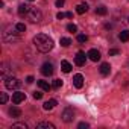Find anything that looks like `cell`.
Instances as JSON below:
<instances>
[{
  "mask_svg": "<svg viewBox=\"0 0 129 129\" xmlns=\"http://www.w3.org/2000/svg\"><path fill=\"white\" fill-rule=\"evenodd\" d=\"M96 12H97L99 15H106V12H108V11H106V8H105V6H99V8H96Z\"/></svg>",
  "mask_w": 129,
  "mask_h": 129,
  "instance_id": "44dd1931",
  "label": "cell"
},
{
  "mask_svg": "<svg viewBox=\"0 0 129 129\" xmlns=\"http://www.w3.org/2000/svg\"><path fill=\"white\" fill-rule=\"evenodd\" d=\"M59 43H61V46H62V47H69V46L72 44V40L64 37V38H61V41H59Z\"/></svg>",
  "mask_w": 129,
  "mask_h": 129,
  "instance_id": "ffe728a7",
  "label": "cell"
},
{
  "mask_svg": "<svg viewBox=\"0 0 129 129\" xmlns=\"http://www.w3.org/2000/svg\"><path fill=\"white\" fill-rule=\"evenodd\" d=\"M55 5H56V8H61V6L64 5V0H56V3H55Z\"/></svg>",
  "mask_w": 129,
  "mask_h": 129,
  "instance_id": "1f68e13d",
  "label": "cell"
},
{
  "mask_svg": "<svg viewBox=\"0 0 129 129\" xmlns=\"http://www.w3.org/2000/svg\"><path fill=\"white\" fill-rule=\"evenodd\" d=\"M66 15H67V18H72V17H73V14H72V12H67Z\"/></svg>",
  "mask_w": 129,
  "mask_h": 129,
  "instance_id": "836d02e7",
  "label": "cell"
},
{
  "mask_svg": "<svg viewBox=\"0 0 129 129\" xmlns=\"http://www.w3.org/2000/svg\"><path fill=\"white\" fill-rule=\"evenodd\" d=\"M29 11H30V6H27V5H24V3H21V5L18 6V14H20V15H27Z\"/></svg>",
  "mask_w": 129,
  "mask_h": 129,
  "instance_id": "5bb4252c",
  "label": "cell"
},
{
  "mask_svg": "<svg viewBox=\"0 0 129 129\" xmlns=\"http://www.w3.org/2000/svg\"><path fill=\"white\" fill-rule=\"evenodd\" d=\"M87 127H90V124H88V123H84V121H82V123H79V129H87Z\"/></svg>",
  "mask_w": 129,
  "mask_h": 129,
  "instance_id": "f546056e",
  "label": "cell"
},
{
  "mask_svg": "<svg viewBox=\"0 0 129 129\" xmlns=\"http://www.w3.org/2000/svg\"><path fill=\"white\" fill-rule=\"evenodd\" d=\"M37 84H38V87H40L41 90H44V91H49V90L52 88V85H50L47 81H38Z\"/></svg>",
  "mask_w": 129,
  "mask_h": 129,
  "instance_id": "2e32d148",
  "label": "cell"
},
{
  "mask_svg": "<svg viewBox=\"0 0 129 129\" xmlns=\"http://www.w3.org/2000/svg\"><path fill=\"white\" fill-rule=\"evenodd\" d=\"M88 11V5L87 3H79L78 6H76V12L78 14H85Z\"/></svg>",
  "mask_w": 129,
  "mask_h": 129,
  "instance_id": "9a60e30c",
  "label": "cell"
},
{
  "mask_svg": "<svg viewBox=\"0 0 129 129\" xmlns=\"http://www.w3.org/2000/svg\"><path fill=\"white\" fill-rule=\"evenodd\" d=\"M34 44H35V47H37L40 52H43V53H47V52H50V50L53 49V40H52L49 35H46V34H38V35H35V37H34Z\"/></svg>",
  "mask_w": 129,
  "mask_h": 129,
  "instance_id": "6da1fadb",
  "label": "cell"
},
{
  "mask_svg": "<svg viewBox=\"0 0 129 129\" xmlns=\"http://www.w3.org/2000/svg\"><path fill=\"white\" fill-rule=\"evenodd\" d=\"M29 20L32 21V23H38V21H41V18H43V14H41V11L38 9V8H30V11H29Z\"/></svg>",
  "mask_w": 129,
  "mask_h": 129,
  "instance_id": "3957f363",
  "label": "cell"
},
{
  "mask_svg": "<svg viewBox=\"0 0 129 129\" xmlns=\"http://www.w3.org/2000/svg\"><path fill=\"white\" fill-rule=\"evenodd\" d=\"M99 72H100L102 76H108L111 73V66H109L108 62H103L102 66H100V69H99Z\"/></svg>",
  "mask_w": 129,
  "mask_h": 129,
  "instance_id": "8fae6325",
  "label": "cell"
},
{
  "mask_svg": "<svg viewBox=\"0 0 129 129\" xmlns=\"http://www.w3.org/2000/svg\"><path fill=\"white\" fill-rule=\"evenodd\" d=\"M61 69H62V72H64V73H70L73 67H72V64H70L69 61L64 59V61H61Z\"/></svg>",
  "mask_w": 129,
  "mask_h": 129,
  "instance_id": "7c38bea8",
  "label": "cell"
},
{
  "mask_svg": "<svg viewBox=\"0 0 129 129\" xmlns=\"http://www.w3.org/2000/svg\"><path fill=\"white\" fill-rule=\"evenodd\" d=\"M41 73H43L44 76H50V75L53 73V66H52L50 62H44L43 67H41Z\"/></svg>",
  "mask_w": 129,
  "mask_h": 129,
  "instance_id": "52a82bcc",
  "label": "cell"
},
{
  "mask_svg": "<svg viewBox=\"0 0 129 129\" xmlns=\"http://www.w3.org/2000/svg\"><path fill=\"white\" fill-rule=\"evenodd\" d=\"M61 85H62V81H61V79H55L52 87H53L55 90H58V88H61Z\"/></svg>",
  "mask_w": 129,
  "mask_h": 129,
  "instance_id": "603a6c76",
  "label": "cell"
},
{
  "mask_svg": "<svg viewBox=\"0 0 129 129\" xmlns=\"http://www.w3.org/2000/svg\"><path fill=\"white\" fill-rule=\"evenodd\" d=\"M37 127L38 129H43V127H46V129H55V124H52L49 121H41V123L37 124Z\"/></svg>",
  "mask_w": 129,
  "mask_h": 129,
  "instance_id": "e0dca14e",
  "label": "cell"
},
{
  "mask_svg": "<svg viewBox=\"0 0 129 129\" xmlns=\"http://www.w3.org/2000/svg\"><path fill=\"white\" fill-rule=\"evenodd\" d=\"M26 82H27V84H32V82H34V78H32V76H27Z\"/></svg>",
  "mask_w": 129,
  "mask_h": 129,
  "instance_id": "d6a6232c",
  "label": "cell"
},
{
  "mask_svg": "<svg viewBox=\"0 0 129 129\" xmlns=\"http://www.w3.org/2000/svg\"><path fill=\"white\" fill-rule=\"evenodd\" d=\"M18 30H17V27H6L5 29V32H3V40L6 41V43H15V41H18Z\"/></svg>",
  "mask_w": 129,
  "mask_h": 129,
  "instance_id": "7a4b0ae2",
  "label": "cell"
},
{
  "mask_svg": "<svg viewBox=\"0 0 129 129\" xmlns=\"http://www.w3.org/2000/svg\"><path fill=\"white\" fill-rule=\"evenodd\" d=\"M12 127L15 129V127H21V129H27V124L26 123H14L12 124Z\"/></svg>",
  "mask_w": 129,
  "mask_h": 129,
  "instance_id": "484cf974",
  "label": "cell"
},
{
  "mask_svg": "<svg viewBox=\"0 0 129 129\" xmlns=\"http://www.w3.org/2000/svg\"><path fill=\"white\" fill-rule=\"evenodd\" d=\"M8 102V94L6 93H0V103H6Z\"/></svg>",
  "mask_w": 129,
  "mask_h": 129,
  "instance_id": "cb8c5ba5",
  "label": "cell"
},
{
  "mask_svg": "<svg viewBox=\"0 0 129 129\" xmlns=\"http://www.w3.org/2000/svg\"><path fill=\"white\" fill-rule=\"evenodd\" d=\"M5 85H6V88H8V90H17V88L21 85V82H20L17 78L9 76V78H6V79H5Z\"/></svg>",
  "mask_w": 129,
  "mask_h": 129,
  "instance_id": "277c9868",
  "label": "cell"
},
{
  "mask_svg": "<svg viewBox=\"0 0 129 129\" xmlns=\"http://www.w3.org/2000/svg\"><path fill=\"white\" fill-rule=\"evenodd\" d=\"M55 106H56V100H55V99H50V100L44 102V105H43V108H44L46 111H50V109H53Z\"/></svg>",
  "mask_w": 129,
  "mask_h": 129,
  "instance_id": "4fadbf2b",
  "label": "cell"
},
{
  "mask_svg": "<svg viewBox=\"0 0 129 129\" xmlns=\"http://www.w3.org/2000/svg\"><path fill=\"white\" fill-rule=\"evenodd\" d=\"M15 27H17V30H18L20 34H21V32H26V24H24V23H17Z\"/></svg>",
  "mask_w": 129,
  "mask_h": 129,
  "instance_id": "7402d4cb",
  "label": "cell"
},
{
  "mask_svg": "<svg viewBox=\"0 0 129 129\" xmlns=\"http://www.w3.org/2000/svg\"><path fill=\"white\" fill-rule=\"evenodd\" d=\"M87 56H88V55H85V52L79 50V52L76 53V56H75V64H76V66H79V67L85 66V59H87Z\"/></svg>",
  "mask_w": 129,
  "mask_h": 129,
  "instance_id": "8992f818",
  "label": "cell"
},
{
  "mask_svg": "<svg viewBox=\"0 0 129 129\" xmlns=\"http://www.w3.org/2000/svg\"><path fill=\"white\" fill-rule=\"evenodd\" d=\"M73 85H75L76 88H82V87H84V76H82L81 73H78V75L73 76Z\"/></svg>",
  "mask_w": 129,
  "mask_h": 129,
  "instance_id": "ba28073f",
  "label": "cell"
},
{
  "mask_svg": "<svg viewBox=\"0 0 129 129\" xmlns=\"http://www.w3.org/2000/svg\"><path fill=\"white\" fill-rule=\"evenodd\" d=\"M29 2H34V0H29Z\"/></svg>",
  "mask_w": 129,
  "mask_h": 129,
  "instance_id": "e575fe53",
  "label": "cell"
},
{
  "mask_svg": "<svg viewBox=\"0 0 129 129\" xmlns=\"http://www.w3.org/2000/svg\"><path fill=\"white\" fill-rule=\"evenodd\" d=\"M24 99H26V94H24V93H21V91H17V93H14V94H12V102H14L15 105L21 103Z\"/></svg>",
  "mask_w": 129,
  "mask_h": 129,
  "instance_id": "9c48e42d",
  "label": "cell"
},
{
  "mask_svg": "<svg viewBox=\"0 0 129 129\" xmlns=\"http://www.w3.org/2000/svg\"><path fill=\"white\" fill-rule=\"evenodd\" d=\"M41 97H43V93H40V91H35V93H34V99H35V100H40Z\"/></svg>",
  "mask_w": 129,
  "mask_h": 129,
  "instance_id": "83f0119b",
  "label": "cell"
},
{
  "mask_svg": "<svg viewBox=\"0 0 129 129\" xmlns=\"http://www.w3.org/2000/svg\"><path fill=\"white\" fill-rule=\"evenodd\" d=\"M61 117H62V120L66 121V123H70V121L75 118V112H73V109H72V108H66V109L62 111Z\"/></svg>",
  "mask_w": 129,
  "mask_h": 129,
  "instance_id": "5b68a950",
  "label": "cell"
},
{
  "mask_svg": "<svg viewBox=\"0 0 129 129\" xmlns=\"http://www.w3.org/2000/svg\"><path fill=\"white\" fill-rule=\"evenodd\" d=\"M64 17H67L66 14H64V12H58V14H56V18H58V20H62Z\"/></svg>",
  "mask_w": 129,
  "mask_h": 129,
  "instance_id": "4dcf8cb0",
  "label": "cell"
},
{
  "mask_svg": "<svg viewBox=\"0 0 129 129\" xmlns=\"http://www.w3.org/2000/svg\"><path fill=\"white\" fill-rule=\"evenodd\" d=\"M87 55H88V58H90L91 61H94V62H97V61L100 59V52H99L97 49H91Z\"/></svg>",
  "mask_w": 129,
  "mask_h": 129,
  "instance_id": "30bf717a",
  "label": "cell"
},
{
  "mask_svg": "<svg viewBox=\"0 0 129 129\" xmlns=\"http://www.w3.org/2000/svg\"><path fill=\"white\" fill-rule=\"evenodd\" d=\"M87 40H88L87 35H78V41H79V43H85Z\"/></svg>",
  "mask_w": 129,
  "mask_h": 129,
  "instance_id": "4316f807",
  "label": "cell"
},
{
  "mask_svg": "<svg viewBox=\"0 0 129 129\" xmlns=\"http://www.w3.org/2000/svg\"><path fill=\"white\" fill-rule=\"evenodd\" d=\"M9 114L12 117H20L21 115V109H18L17 106H12V108H9Z\"/></svg>",
  "mask_w": 129,
  "mask_h": 129,
  "instance_id": "ac0fdd59",
  "label": "cell"
},
{
  "mask_svg": "<svg viewBox=\"0 0 129 129\" xmlns=\"http://www.w3.org/2000/svg\"><path fill=\"white\" fill-rule=\"evenodd\" d=\"M108 55H109V56H114V55H118V50H117V49H111V50L108 52Z\"/></svg>",
  "mask_w": 129,
  "mask_h": 129,
  "instance_id": "f1b7e54d",
  "label": "cell"
},
{
  "mask_svg": "<svg viewBox=\"0 0 129 129\" xmlns=\"http://www.w3.org/2000/svg\"><path fill=\"white\" fill-rule=\"evenodd\" d=\"M67 30H69V32H76V30H78V26L73 24V23H70V24L67 26Z\"/></svg>",
  "mask_w": 129,
  "mask_h": 129,
  "instance_id": "d4e9b609",
  "label": "cell"
},
{
  "mask_svg": "<svg viewBox=\"0 0 129 129\" xmlns=\"http://www.w3.org/2000/svg\"><path fill=\"white\" fill-rule=\"evenodd\" d=\"M118 38H120V41H123V43L129 41V30H123V32L118 35Z\"/></svg>",
  "mask_w": 129,
  "mask_h": 129,
  "instance_id": "d6986e66",
  "label": "cell"
}]
</instances>
